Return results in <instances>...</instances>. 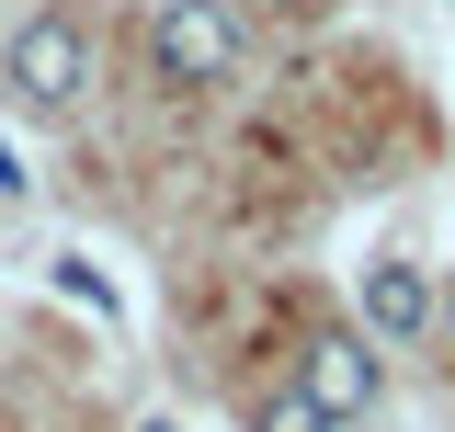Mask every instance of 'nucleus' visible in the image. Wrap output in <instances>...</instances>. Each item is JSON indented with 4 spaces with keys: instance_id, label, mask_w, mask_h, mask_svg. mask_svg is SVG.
Returning <instances> with one entry per match:
<instances>
[{
    "instance_id": "0eeeda50",
    "label": "nucleus",
    "mask_w": 455,
    "mask_h": 432,
    "mask_svg": "<svg viewBox=\"0 0 455 432\" xmlns=\"http://www.w3.org/2000/svg\"><path fill=\"white\" fill-rule=\"evenodd\" d=\"M148 432H182V421H148Z\"/></svg>"
},
{
    "instance_id": "423d86ee",
    "label": "nucleus",
    "mask_w": 455,
    "mask_h": 432,
    "mask_svg": "<svg viewBox=\"0 0 455 432\" xmlns=\"http://www.w3.org/2000/svg\"><path fill=\"white\" fill-rule=\"evenodd\" d=\"M0 194H23V160H12V148H0Z\"/></svg>"
},
{
    "instance_id": "39448f33",
    "label": "nucleus",
    "mask_w": 455,
    "mask_h": 432,
    "mask_svg": "<svg viewBox=\"0 0 455 432\" xmlns=\"http://www.w3.org/2000/svg\"><path fill=\"white\" fill-rule=\"evenodd\" d=\"M262 432H341V421H331V410H307V398L284 387V398H262Z\"/></svg>"
},
{
    "instance_id": "20e7f679",
    "label": "nucleus",
    "mask_w": 455,
    "mask_h": 432,
    "mask_svg": "<svg viewBox=\"0 0 455 432\" xmlns=\"http://www.w3.org/2000/svg\"><path fill=\"white\" fill-rule=\"evenodd\" d=\"M421 330H433L421 262H364V341H421Z\"/></svg>"
},
{
    "instance_id": "7ed1b4c3",
    "label": "nucleus",
    "mask_w": 455,
    "mask_h": 432,
    "mask_svg": "<svg viewBox=\"0 0 455 432\" xmlns=\"http://www.w3.org/2000/svg\"><path fill=\"white\" fill-rule=\"evenodd\" d=\"M296 398L331 410V421H353V410L376 398V341H364V330H319L307 364H296Z\"/></svg>"
},
{
    "instance_id": "f03ea898",
    "label": "nucleus",
    "mask_w": 455,
    "mask_h": 432,
    "mask_svg": "<svg viewBox=\"0 0 455 432\" xmlns=\"http://www.w3.org/2000/svg\"><path fill=\"white\" fill-rule=\"evenodd\" d=\"M148 68H160L171 92H205L239 68V12L228 0H160L148 12Z\"/></svg>"
},
{
    "instance_id": "f257e3e1",
    "label": "nucleus",
    "mask_w": 455,
    "mask_h": 432,
    "mask_svg": "<svg viewBox=\"0 0 455 432\" xmlns=\"http://www.w3.org/2000/svg\"><path fill=\"white\" fill-rule=\"evenodd\" d=\"M0 92L23 114H68L92 92V23L80 12H35V23H12V46H0Z\"/></svg>"
}]
</instances>
